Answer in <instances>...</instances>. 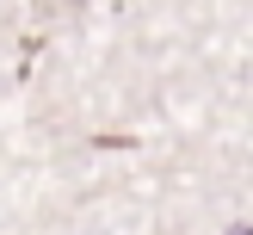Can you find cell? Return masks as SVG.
I'll return each mask as SVG.
<instances>
[{
    "label": "cell",
    "instance_id": "6da1fadb",
    "mask_svg": "<svg viewBox=\"0 0 253 235\" xmlns=\"http://www.w3.org/2000/svg\"><path fill=\"white\" fill-rule=\"evenodd\" d=\"M229 235H253V229H247V223H241V229H229Z\"/></svg>",
    "mask_w": 253,
    "mask_h": 235
}]
</instances>
